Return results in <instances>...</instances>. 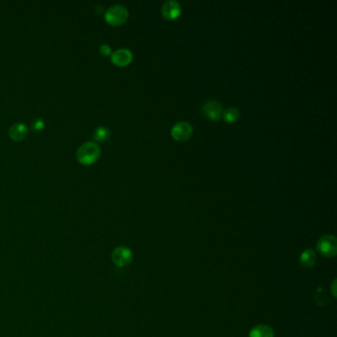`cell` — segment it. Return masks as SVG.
Returning <instances> with one entry per match:
<instances>
[{"mask_svg":"<svg viewBox=\"0 0 337 337\" xmlns=\"http://www.w3.org/2000/svg\"><path fill=\"white\" fill-rule=\"evenodd\" d=\"M101 153L100 146L95 142H86L81 145L77 150V161L81 164L89 165L94 163L99 159Z\"/></svg>","mask_w":337,"mask_h":337,"instance_id":"obj_1","label":"cell"},{"mask_svg":"<svg viewBox=\"0 0 337 337\" xmlns=\"http://www.w3.org/2000/svg\"><path fill=\"white\" fill-rule=\"evenodd\" d=\"M128 17V9L121 4L113 5L105 12V20L113 26H119L124 24L127 21Z\"/></svg>","mask_w":337,"mask_h":337,"instance_id":"obj_2","label":"cell"},{"mask_svg":"<svg viewBox=\"0 0 337 337\" xmlns=\"http://www.w3.org/2000/svg\"><path fill=\"white\" fill-rule=\"evenodd\" d=\"M317 250L321 255L326 258L335 256L337 253L336 238L331 235L323 236L317 243Z\"/></svg>","mask_w":337,"mask_h":337,"instance_id":"obj_3","label":"cell"},{"mask_svg":"<svg viewBox=\"0 0 337 337\" xmlns=\"http://www.w3.org/2000/svg\"><path fill=\"white\" fill-rule=\"evenodd\" d=\"M133 260V252L127 246H118L112 252V261L118 267H126Z\"/></svg>","mask_w":337,"mask_h":337,"instance_id":"obj_4","label":"cell"},{"mask_svg":"<svg viewBox=\"0 0 337 337\" xmlns=\"http://www.w3.org/2000/svg\"><path fill=\"white\" fill-rule=\"evenodd\" d=\"M192 125L188 122H179L171 128L172 138L178 142H185L192 137Z\"/></svg>","mask_w":337,"mask_h":337,"instance_id":"obj_5","label":"cell"},{"mask_svg":"<svg viewBox=\"0 0 337 337\" xmlns=\"http://www.w3.org/2000/svg\"><path fill=\"white\" fill-rule=\"evenodd\" d=\"M202 112L209 120L218 121L222 117L223 109H222L221 104L218 101L209 100L204 103V105L202 107Z\"/></svg>","mask_w":337,"mask_h":337,"instance_id":"obj_6","label":"cell"},{"mask_svg":"<svg viewBox=\"0 0 337 337\" xmlns=\"http://www.w3.org/2000/svg\"><path fill=\"white\" fill-rule=\"evenodd\" d=\"M181 5L174 0H168L161 7V14L167 20H175L181 15Z\"/></svg>","mask_w":337,"mask_h":337,"instance_id":"obj_7","label":"cell"},{"mask_svg":"<svg viewBox=\"0 0 337 337\" xmlns=\"http://www.w3.org/2000/svg\"><path fill=\"white\" fill-rule=\"evenodd\" d=\"M111 61L118 66H125L133 61V54L128 48H120L111 54Z\"/></svg>","mask_w":337,"mask_h":337,"instance_id":"obj_8","label":"cell"},{"mask_svg":"<svg viewBox=\"0 0 337 337\" xmlns=\"http://www.w3.org/2000/svg\"><path fill=\"white\" fill-rule=\"evenodd\" d=\"M9 137L16 142H20L23 141L27 135H28V128L26 127V125L22 124V123H16L14 125H12L9 131H8Z\"/></svg>","mask_w":337,"mask_h":337,"instance_id":"obj_9","label":"cell"},{"mask_svg":"<svg viewBox=\"0 0 337 337\" xmlns=\"http://www.w3.org/2000/svg\"><path fill=\"white\" fill-rule=\"evenodd\" d=\"M317 261L316 252L312 248H307L301 254L300 263L305 268H312Z\"/></svg>","mask_w":337,"mask_h":337,"instance_id":"obj_10","label":"cell"},{"mask_svg":"<svg viewBox=\"0 0 337 337\" xmlns=\"http://www.w3.org/2000/svg\"><path fill=\"white\" fill-rule=\"evenodd\" d=\"M249 337H274L273 329L268 325L259 324L250 330Z\"/></svg>","mask_w":337,"mask_h":337,"instance_id":"obj_11","label":"cell"},{"mask_svg":"<svg viewBox=\"0 0 337 337\" xmlns=\"http://www.w3.org/2000/svg\"><path fill=\"white\" fill-rule=\"evenodd\" d=\"M223 118L226 123H235L240 118V111L238 108L230 107L223 112Z\"/></svg>","mask_w":337,"mask_h":337,"instance_id":"obj_12","label":"cell"},{"mask_svg":"<svg viewBox=\"0 0 337 337\" xmlns=\"http://www.w3.org/2000/svg\"><path fill=\"white\" fill-rule=\"evenodd\" d=\"M93 138L96 142H106L110 138V131L106 127L100 126L94 131Z\"/></svg>","mask_w":337,"mask_h":337,"instance_id":"obj_13","label":"cell"},{"mask_svg":"<svg viewBox=\"0 0 337 337\" xmlns=\"http://www.w3.org/2000/svg\"><path fill=\"white\" fill-rule=\"evenodd\" d=\"M314 300L315 302L319 305H327L328 303V298L326 295V292L323 288H318L315 292L314 295Z\"/></svg>","mask_w":337,"mask_h":337,"instance_id":"obj_14","label":"cell"},{"mask_svg":"<svg viewBox=\"0 0 337 337\" xmlns=\"http://www.w3.org/2000/svg\"><path fill=\"white\" fill-rule=\"evenodd\" d=\"M33 128L36 129V131H41L43 129L44 127H45V122L42 120V119H37L34 121V123L32 124Z\"/></svg>","mask_w":337,"mask_h":337,"instance_id":"obj_15","label":"cell"},{"mask_svg":"<svg viewBox=\"0 0 337 337\" xmlns=\"http://www.w3.org/2000/svg\"><path fill=\"white\" fill-rule=\"evenodd\" d=\"M100 53L102 54V55H104V56H109V55H111V48H110V46H108V45H102L101 47H100Z\"/></svg>","mask_w":337,"mask_h":337,"instance_id":"obj_16","label":"cell"}]
</instances>
